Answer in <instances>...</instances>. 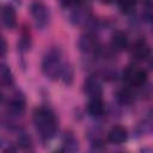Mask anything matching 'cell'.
I'll return each instance as SVG.
<instances>
[{"label": "cell", "instance_id": "8992f818", "mask_svg": "<svg viewBox=\"0 0 153 153\" xmlns=\"http://www.w3.org/2000/svg\"><path fill=\"white\" fill-rule=\"evenodd\" d=\"M130 55L137 61L147 60L151 55V48L145 39H137L130 48Z\"/></svg>", "mask_w": 153, "mask_h": 153}, {"label": "cell", "instance_id": "4fadbf2b", "mask_svg": "<svg viewBox=\"0 0 153 153\" xmlns=\"http://www.w3.org/2000/svg\"><path fill=\"white\" fill-rule=\"evenodd\" d=\"M104 103L102 98H91L87 104V112L93 117H99L104 114Z\"/></svg>", "mask_w": 153, "mask_h": 153}, {"label": "cell", "instance_id": "d6986e66", "mask_svg": "<svg viewBox=\"0 0 153 153\" xmlns=\"http://www.w3.org/2000/svg\"><path fill=\"white\" fill-rule=\"evenodd\" d=\"M90 153H103V152L100 151V148H99V147H94Z\"/></svg>", "mask_w": 153, "mask_h": 153}, {"label": "cell", "instance_id": "8fae6325", "mask_svg": "<svg viewBox=\"0 0 153 153\" xmlns=\"http://www.w3.org/2000/svg\"><path fill=\"white\" fill-rule=\"evenodd\" d=\"M2 22L8 29H13L17 25V13L12 5H5L1 10Z\"/></svg>", "mask_w": 153, "mask_h": 153}, {"label": "cell", "instance_id": "ac0fdd59", "mask_svg": "<svg viewBox=\"0 0 153 153\" xmlns=\"http://www.w3.org/2000/svg\"><path fill=\"white\" fill-rule=\"evenodd\" d=\"M7 50V44H6V41L2 36H0V56H2Z\"/></svg>", "mask_w": 153, "mask_h": 153}, {"label": "cell", "instance_id": "9c48e42d", "mask_svg": "<svg viewBox=\"0 0 153 153\" xmlns=\"http://www.w3.org/2000/svg\"><path fill=\"white\" fill-rule=\"evenodd\" d=\"M108 139L112 143H123L128 139V131L122 126H114L108 133Z\"/></svg>", "mask_w": 153, "mask_h": 153}, {"label": "cell", "instance_id": "52a82bcc", "mask_svg": "<svg viewBox=\"0 0 153 153\" xmlns=\"http://www.w3.org/2000/svg\"><path fill=\"white\" fill-rule=\"evenodd\" d=\"M85 91L91 98H102L103 86L102 81L97 75H91L85 81Z\"/></svg>", "mask_w": 153, "mask_h": 153}, {"label": "cell", "instance_id": "30bf717a", "mask_svg": "<svg viewBox=\"0 0 153 153\" xmlns=\"http://www.w3.org/2000/svg\"><path fill=\"white\" fill-rule=\"evenodd\" d=\"M128 36L123 31H116L111 36V48L115 51H123L128 48Z\"/></svg>", "mask_w": 153, "mask_h": 153}, {"label": "cell", "instance_id": "e0dca14e", "mask_svg": "<svg viewBox=\"0 0 153 153\" xmlns=\"http://www.w3.org/2000/svg\"><path fill=\"white\" fill-rule=\"evenodd\" d=\"M118 6H120L121 11L126 14H131L135 11V4H133V2H121V4H118Z\"/></svg>", "mask_w": 153, "mask_h": 153}, {"label": "cell", "instance_id": "5bb4252c", "mask_svg": "<svg viewBox=\"0 0 153 153\" xmlns=\"http://www.w3.org/2000/svg\"><path fill=\"white\" fill-rule=\"evenodd\" d=\"M13 84V74L10 67L5 63H0V85L11 86Z\"/></svg>", "mask_w": 153, "mask_h": 153}, {"label": "cell", "instance_id": "9a60e30c", "mask_svg": "<svg viewBox=\"0 0 153 153\" xmlns=\"http://www.w3.org/2000/svg\"><path fill=\"white\" fill-rule=\"evenodd\" d=\"M117 99L122 104H130L135 100V92L131 87H123L117 92Z\"/></svg>", "mask_w": 153, "mask_h": 153}, {"label": "cell", "instance_id": "5b68a950", "mask_svg": "<svg viewBox=\"0 0 153 153\" xmlns=\"http://www.w3.org/2000/svg\"><path fill=\"white\" fill-rule=\"evenodd\" d=\"M78 47H79L80 51L84 54H93L98 50L99 43H98L97 37L93 33L86 32V33L80 36L79 42H78Z\"/></svg>", "mask_w": 153, "mask_h": 153}, {"label": "cell", "instance_id": "ffe728a7", "mask_svg": "<svg viewBox=\"0 0 153 153\" xmlns=\"http://www.w3.org/2000/svg\"><path fill=\"white\" fill-rule=\"evenodd\" d=\"M54 153H63V152H62V149H59V151H55Z\"/></svg>", "mask_w": 153, "mask_h": 153}, {"label": "cell", "instance_id": "6da1fadb", "mask_svg": "<svg viewBox=\"0 0 153 153\" xmlns=\"http://www.w3.org/2000/svg\"><path fill=\"white\" fill-rule=\"evenodd\" d=\"M41 68L43 74L50 80H60L65 85H71L73 81V67L63 59L62 51L57 48L50 49L43 56Z\"/></svg>", "mask_w": 153, "mask_h": 153}, {"label": "cell", "instance_id": "7a4b0ae2", "mask_svg": "<svg viewBox=\"0 0 153 153\" xmlns=\"http://www.w3.org/2000/svg\"><path fill=\"white\" fill-rule=\"evenodd\" d=\"M33 124L43 140H50L55 136L59 124L55 114L44 106L37 108L33 112Z\"/></svg>", "mask_w": 153, "mask_h": 153}, {"label": "cell", "instance_id": "ba28073f", "mask_svg": "<svg viewBox=\"0 0 153 153\" xmlns=\"http://www.w3.org/2000/svg\"><path fill=\"white\" fill-rule=\"evenodd\" d=\"M8 110L14 115H22L25 110V97L20 91H16L8 99Z\"/></svg>", "mask_w": 153, "mask_h": 153}, {"label": "cell", "instance_id": "7c38bea8", "mask_svg": "<svg viewBox=\"0 0 153 153\" xmlns=\"http://www.w3.org/2000/svg\"><path fill=\"white\" fill-rule=\"evenodd\" d=\"M62 152L63 153H78L79 152V142L73 133H66L63 137Z\"/></svg>", "mask_w": 153, "mask_h": 153}, {"label": "cell", "instance_id": "3957f363", "mask_svg": "<svg viewBox=\"0 0 153 153\" xmlns=\"http://www.w3.org/2000/svg\"><path fill=\"white\" fill-rule=\"evenodd\" d=\"M122 78H123V81L127 84L128 87L137 88V87H141L146 84L147 72L136 65H130L123 71Z\"/></svg>", "mask_w": 153, "mask_h": 153}, {"label": "cell", "instance_id": "277c9868", "mask_svg": "<svg viewBox=\"0 0 153 153\" xmlns=\"http://www.w3.org/2000/svg\"><path fill=\"white\" fill-rule=\"evenodd\" d=\"M30 12H31V16L33 18L35 25L38 29L42 30L49 24L50 12H49V8H48V6L45 4L41 2V1L32 2L31 6H30Z\"/></svg>", "mask_w": 153, "mask_h": 153}, {"label": "cell", "instance_id": "2e32d148", "mask_svg": "<svg viewBox=\"0 0 153 153\" xmlns=\"http://www.w3.org/2000/svg\"><path fill=\"white\" fill-rule=\"evenodd\" d=\"M0 153H17L16 146L6 137H0Z\"/></svg>", "mask_w": 153, "mask_h": 153}]
</instances>
